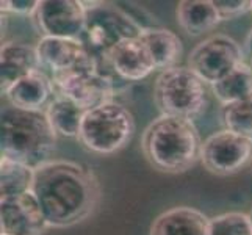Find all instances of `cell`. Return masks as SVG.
Listing matches in <instances>:
<instances>
[{
	"instance_id": "obj_25",
	"label": "cell",
	"mask_w": 252,
	"mask_h": 235,
	"mask_svg": "<svg viewBox=\"0 0 252 235\" xmlns=\"http://www.w3.org/2000/svg\"><path fill=\"white\" fill-rule=\"evenodd\" d=\"M0 5H2V13L33 17L39 6V2L38 0H5Z\"/></svg>"
},
{
	"instance_id": "obj_13",
	"label": "cell",
	"mask_w": 252,
	"mask_h": 235,
	"mask_svg": "<svg viewBox=\"0 0 252 235\" xmlns=\"http://www.w3.org/2000/svg\"><path fill=\"white\" fill-rule=\"evenodd\" d=\"M107 65L116 75L127 82H140L157 69L151 50L140 36L127 38L118 42L108 52Z\"/></svg>"
},
{
	"instance_id": "obj_16",
	"label": "cell",
	"mask_w": 252,
	"mask_h": 235,
	"mask_svg": "<svg viewBox=\"0 0 252 235\" xmlns=\"http://www.w3.org/2000/svg\"><path fill=\"white\" fill-rule=\"evenodd\" d=\"M210 218L189 205L172 207L154 220L149 235H208Z\"/></svg>"
},
{
	"instance_id": "obj_26",
	"label": "cell",
	"mask_w": 252,
	"mask_h": 235,
	"mask_svg": "<svg viewBox=\"0 0 252 235\" xmlns=\"http://www.w3.org/2000/svg\"><path fill=\"white\" fill-rule=\"evenodd\" d=\"M248 216H249V221H251V228H252V208H251V212L248 213Z\"/></svg>"
},
{
	"instance_id": "obj_27",
	"label": "cell",
	"mask_w": 252,
	"mask_h": 235,
	"mask_svg": "<svg viewBox=\"0 0 252 235\" xmlns=\"http://www.w3.org/2000/svg\"><path fill=\"white\" fill-rule=\"evenodd\" d=\"M251 67H252V57H251Z\"/></svg>"
},
{
	"instance_id": "obj_20",
	"label": "cell",
	"mask_w": 252,
	"mask_h": 235,
	"mask_svg": "<svg viewBox=\"0 0 252 235\" xmlns=\"http://www.w3.org/2000/svg\"><path fill=\"white\" fill-rule=\"evenodd\" d=\"M215 98L218 99L222 107L229 103L245 101L252 96V67L243 62L233 71L224 77L221 82L212 86Z\"/></svg>"
},
{
	"instance_id": "obj_2",
	"label": "cell",
	"mask_w": 252,
	"mask_h": 235,
	"mask_svg": "<svg viewBox=\"0 0 252 235\" xmlns=\"http://www.w3.org/2000/svg\"><path fill=\"white\" fill-rule=\"evenodd\" d=\"M202 143L193 121L160 115L146 127L141 149L154 169L182 174L201 160Z\"/></svg>"
},
{
	"instance_id": "obj_12",
	"label": "cell",
	"mask_w": 252,
	"mask_h": 235,
	"mask_svg": "<svg viewBox=\"0 0 252 235\" xmlns=\"http://www.w3.org/2000/svg\"><path fill=\"white\" fill-rule=\"evenodd\" d=\"M47 228L44 213L32 191L0 199V229L3 235H42Z\"/></svg>"
},
{
	"instance_id": "obj_19",
	"label": "cell",
	"mask_w": 252,
	"mask_h": 235,
	"mask_svg": "<svg viewBox=\"0 0 252 235\" xmlns=\"http://www.w3.org/2000/svg\"><path fill=\"white\" fill-rule=\"evenodd\" d=\"M85 113L86 111L75 105L72 101L60 94L55 96V99L46 108L47 119L55 134L64 138H79Z\"/></svg>"
},
{
	"instance_id": "obj_1",
	"label": "cell",
	"mask_w": 252,
	"mask_h": 235,
	"mask_svg": "<svg viewBox=\"0 0 252 235\" xmlns=\"http://www.w3.org/2000/svg\"><path fill=\"white\" fill-rule=\"evenodd\" d=\"M32 193L49 228L63 229L83 223L97 210L102 188L94 172L69 160H49L34 169Z\"/></svg>"
},
{
	"instance_id": "obj_7",
	"label": "cell",
	"mask_w": 252,
	"mask_h": 235,
	"mask_svg": "<svg viewBox=\"0 0 252 235\" xmlns=\"http://www.w3.org/2000/svg\"><path fill=\"white\" fill-rule=\"evenodd\" d=\"M243 57V49L235 39L216 33L201 41L189 52L188 67L208 86H213L245 62Z\"/></svg>"
},
{
	"instance_id": "obj_6",
	"label": "cell",
	"mask_w": 252,
	"mask_h": 235,
	"mask_svg": "<svg viewBox=\"0 0 252 235\" xmlns=\"http://www.w3.org/2000/svg\"><path fill=\"white\" fill-rule=\"evenodd\" d=\"M88 19L82 36L85 47L95 58V62L107 65L108 52L118 42L127 38H138L143 29L126 11L103 2H83Z\"/></svg>"
},
{
	"instance_id": "obj_3",
	"label": "cell",
	"mask_w": 252,
	"mask_h": 235,
	"mask_svg": "<svg viewBox=\"0 0 252 235\" xmlns=\"http://www.w3.org/2000/svg\"><path fill=\"white\" fill-rule=\"evenodd\" d=\"M57 136L44 110H22L11 103L2 108V157L36 169L50 160L57 146Z\"/></svg>"
},
{
	"instance_id": "obj_14",
	"label": "cell",
	"mask_w": 252,
	"mask_h": 235,
	"mask_svg": "<svg viewBox=\"0 0 252 235\" xmlns=\"http://www.w3.org/2000/svg\"><path fill=\"white\" fill-rule=\"evenodd\" d=\"M8 103L22 110H44L55 99L57 91L52 77L42 69L13 83L5 93ZM46 111V110H44Z\"/></svg>"
},
{
	"instance_id": "obj_5",
	"label": "cell",
	"mask_w": 252,
	"mask_h": 235,
	"mask_svg": "<svg viewBox=\"0 0 252 235\" xmlns=\"http://www.w3.org/2000/svg\"><path fill=\"white\" fill-rule=\"evenodd\" d=\"M135 118L126 105L115 101L85 113L79 140L85 149L99 155H111L132 141Z\"/></svg>"
},
{
	"instance_id": "obj_4",
	"label": "cell",
	"mask_w": 252,
	"mask_h": 235,
	"mask_svg": "<svg viewBox=\"0 0 252 235\" xmlns=\"http://www.w3.org/2000/svg\"><path fill=\"white\" fill-rule=\"evenodd\" d=\"M154 99L161 115L193 121L208 107V85L188 66H176L160 72Z\"/></svg>"
},
{
	"instance_id": "obj_23",
	"label": "cell",
	"mask_w": 252,
	"mask_h": 235,
	"mask_svg": "<svg viewBox=\"0 0 252 235\" xmlns=\"http://www.w3.org/2000/svg\"><path fill=\"white\" fill-rule=\"evenodd\" d=\"M208 235H252L249 216L241 212H227L210 218Z\"/></svg>"
},
{
	"instance_id": "obj_15",
	"label": "cell",
	"mask_w": 252,
	"mask_h": 235,
	"mask_svg": "<svg viewBox=\"0 0 252 235\" xmlns=\"http://www.w3.org/2000/svg\"><path fill=\"white\" fill-rule=\"evenodd\" d=\"M41 69L36 46L8 41L0 49V88L5 93L13 83Z\"/></svg>"
},
{
	"instance_id": "obj_24",
	"label": "cell",
	"mask_w": 252,
	"mask_h": 235,
	"mask_svg": "<svg viewBox=\"0 0 252 235\" xmlns=\"http://www.w3.org/2000/svg\"><path fill=\"white\" fill-rule=\"evenodd\" d=\"M221 21H232L252 11L251 0H213Z\"/></svg>"
},
{
	"instance_id": "obj_10",
	"label": "cell",
	"mask_w": 252,
	"mask_h": 235,
	"mask_svg": "<svg viewBox=\"0 0 252 235\" xmlns=\"http://www.w3.org/2000/svg\"><path fill=\"white\" fill-rule=\"evenodd\" d=\"M88 11L79 0H41L33 22L42 36L82 39Z\"/></svg>"
},
{
	"instance_id": "obj_22",
	"label": "cell",
	"mask_w": 252,
	"mask_h": 235,
	"mask_svg": "<svg viewBox=\"0 0 252 235\" xmlns=\"http://www.w3.org/2000/svg\"><path fill=\"white\" fill-rule=\"evenodd\" d=\"M221 116L227 130L252 138V96L245 101L224 105Z\"/></svg>"
},
{
	"instance_id": "obj_11",
	"label": "cell",
	"mask_w": 252,
	"mask_h": 235,
	"mask_svg": "<svg viewBox=\"0 0 252 235\" xmlns=\"http://www.w3.org/2000/svg\"><path fill=\"white\" fill-rule=\"evenodd\" d=\"M36 50L41 69H49L52 77L99 67V63L85 47L82 39L42 36L38 41Z\"/></svg>"
},
{
	"instance_id": "obj_18",
	"label": "cell",
	"mask_w": 252,
	"mask_h": 235,
	"mask_svg": "<svg viewBox=\"0 0 252 235\" xmlns=\"http://www.w3.org/2000/svg\"><path fill=\"white\" fill-rule=\"evenodd\" d=\"M177 22L189 36H201L221 22L213 0H182L176 8Z\"/></svg>"
},
{
	"instance_id": "obj_28",
	"label": "cell",
	"mask_w": 252,
	"mask_h": 235,
	"mask_svg": "<svg viewBox=\"0 0 252 235\" xmlns=\"http://www.w3.org/2000/svg\"><path fill=\"white\" fill-rule=\"evenodd\" d=\"M2 235H3V234H2Z\"/></svg>"
},
{
	"instance_id": "obj_9",
	"label": "cell",
	"mask_w": 252,
	"mask_h": 235,
	"mask_svg": "<svg viewBox=\"0 0 252 235\" xmlns=\"http://www.w3.org/2000/svg\"><path fill=\"white\" fill-rule=\"evenodd\" d=\"M57 94L72 101L82 110L88 111L94 107L113 101L115 85L102 69H80L64 75L52 77Z\"/></svg>"
},
{
	"instance_id": "obj_8",
	"label": "cell",
	"mask_w": 252,
	"mask_h": 235,
	"mask_svg": "<svg viewBox=\"0 0 252 235\" xmlns=\"http://www.w3.org/2000/svg\"><path fill=\"white\" fill-rule=\"evenodd\" d=\"M204 168L215 176H233L252 163V138L224 129L204 140L201 151Z\"/></svg>"
},
{
	"instance_id": "obj_17",
	"label": "cell",
	"mask_w": 252,
	"mask_h": 235,
	"mask_svg": "<svg viewBox=\"0 0 252 235\" xmlns=\"http://www.w3.org/2000/svg\"><path fill=\"white\" fill-rule=\"evenodd\" d=\"M140 38L151 50L157 69L166 71L179 66L180 58L184 55V42L177 33L163 27H144Z\"/></svg>"
},
{
	"instance_id": "obj_21",
	"label": "cell",
	"mask_w": 252,
	"mask_h": 235,
	"mask_svg": "<svg viewBox=\"0 0 252 235\" xmlns=\"http://www.w3.org/2000/svg\"><path fill=\"white\" fill-rule=\"evenodd\" d=\"M34 180V168L2 157L0 159V199L30 193Z\"/></svg>"
}]
</instances>
